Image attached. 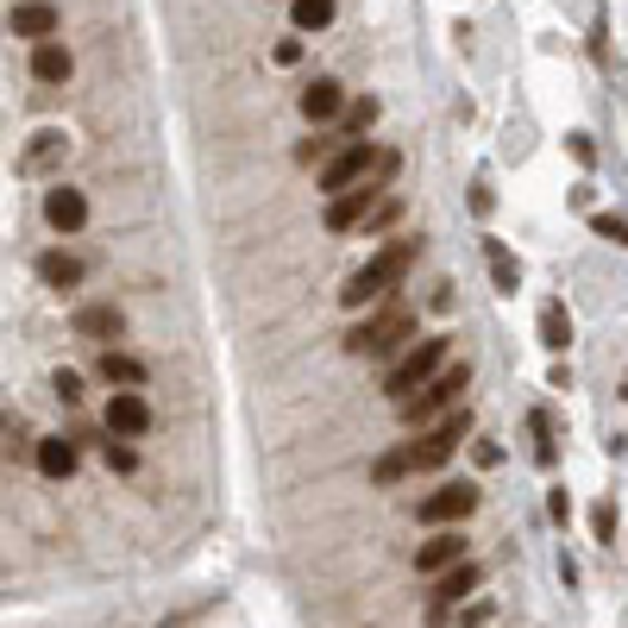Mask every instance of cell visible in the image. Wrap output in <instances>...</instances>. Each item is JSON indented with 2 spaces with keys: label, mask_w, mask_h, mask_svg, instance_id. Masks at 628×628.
Instances as JSON below:
<instances>
[{
  "label": "cell",
  "mask_w": 628,
  "mask_h": 628,
  "mask_svg": "<svg viewBox=\"0 0 628 628\" xmlns=\"http://www.w3.org/2000/svg\"><path fill=\"white\" fill-rule=\"evenodd\" d=\"M415 252H421L415 239H396V245H384V252L365 264V271H353V283L339 290V302H346V308H371V302H384V295H390L402 276H409Z\"/></svg>",
  "instance_id": "6da1fadb"
},
{
  "label": "cell",
  "mask_w": 628,
  "mask_h": 628,
  "mask_svg": "<svg viewBox=\"0 0 628 628\" xmlns=\"http://www.w3.org/2000/svg\"><path fill=\"white\" fill-rule=\"evenodd\" d=\"M409 339H415V308L390 302L384 314L358 321L353 334H346V353H353V358H390L396 346H409Z\"/></svg>",
  "instance_id": "7a4b0ae2"
},
{
  "label": "cell",
  "mask_w": 628,
  "mask_h": 628,
  "mask_svg": "<svg viewBox=\"0 0 628 628\" xmlns=\"http://www.w3.org/2000/svg\"><path fill=\"white\" fill-rule=\"evenodd\" d=\"M465 384H471L465 365H440L428 384H415L409 396H396V409H402V421H409V428H428L440 409H452V402H459V390H465Z\"/></svg>",
  "instance_id": "3957f363"
},
{
  "label": "cell",
  "mask_w": 628,
  "mask_h": 628,
  "mask_svg": "<svg viewBox=\"0 0 628 628\" xmlns=\"http://www.w3.org/2000/svg\"><path fill=\"white\" fill-rule=\"evenodd\" d=\"M465 428H471V415H465V409H452L447 421H433V428L421 433V447H415V440L402 447V452H409V471H440V465L452 459V447L465 440Z\"/></svg>",
  "instance_id": "277c9868"
},
{
  "label": "cell",
  "mask_w": 628,
  "mask_h": 628,
  "mask_svg": "<svg viewBox=\"0 0 628 628\" xmlns=\"http://www.w3.org/2000/svg\"><path fill=\"white\" fill-rule=\"evenodd\" d=\"M440 365H447V339H440V334H433V339H415L409 353H402V365L384 377V390H390V396H409L415 384H428Z\"/></svg>",
  "instance_id": "5b68a950"
},
{
  "label": "cell",
  "mask_w": 628,
  "mask_h": 628,
  "mask_svg": "<svg viewBox=\"0 0 628 628\" xmlns=\"http://www.w3.org/2000/svg\"><path fill=\"white\" fill-rule=\"evenodd\" d=\"M478 510V491L471 484H447V491H433L415 503V522L421 528H447V522H465V515Z\"/></svg>",
  "instance_id": "8992f818"
},
{
  "label": "cell",
  "mask_w": 628,
  "mask_h": 628,
  "mask_svg": "<svg viewBox=\"0 0 628 628\" xmlns=\"http://www.w3.org/2000/svg\"><path fill=\"white\" fill-rule=\"evenodd\" d=\"M371 164H377V151L365 145V138H353L346 151L327 157V170H321V189H327V196H339V189H353V182L371 177Z\"/></svg>",
  "instance_id": "52a82bcc"
},
{
  "label": "cell",
  "mask_w": 628,
  "mask_h": 628,
  "mask_svg": "<svg viewBox=\"0 0 628 628\" xmlns=\"http://www.w3.org/2000/svg\"><path fill=\"white\" fill-rule=\"evenodd\" d=\"M471 590H478V566H471V559H452V566H440V572H433V597H428V616H433V622H440V616H447L452 604H465Z\"/></svg>",
  "instance_id": "ba28073f"
},
{
  "label": "cell",
  "mask_w": 628,
  "mask_h": 628,
  "mask_svg": "<svg viewBox=\"0 0 628 628\" xmlns=\"http://www.w3.org/2000/svg\"><path fill=\"white\" fill-rule=\"evenodd\" d=\"M107 433L114 440H138V433H151V402L138 390H114L107 396Z\"/></svg>",
  "instance_id": "9c48e42d"
},
{
  "label": "cell",
  "mask_w": 628,
  "mask_h": 628,
  "mask_svg": "<svg viewBox=\"0 0 628 628\" xmlns=\"http://www.w3.org/2000/svg\"><path fill=\"white\" fill-rule=\"evenodd\" d=\"M371 208H377V189H371V182H365V189L353 182V189H339V196L327 201V214H321V220H327V233H353V227H365Z\"/></svg>",
  "instance_id": "30bf717a"
},
{
  "label": "cell",
  "mask_w": 628,
  "mask_h": 628,
  "mask_svg": "<svg viewBox=\"0 0 628 628\" xmlns=\"http://www.w3.org/2000/svg\"><path fill=\"white\" fill-rule=\"evenodd\" d=\"M44 220H51L57 233H82V220H88V201H82V189H70V182L44 189Z\"/></svg>",
  "instance_id": "8fae6325"
},
{
  "label": "cell",
  "mask_w": 628,
  "mask_h": 628,
  "mask_svg": "<svg viewBox=\"0 0 628 628\" xmlns=\"http://www.w3.org/2000/svg\"><path fill=\"white\" fill-rule=\"evenodd\" d=\"M13 39H57V7L51 0H20L13 7Z\"/></svg>",
  "instance_id": "7c38bea8"
},
{
  "label": "cell",
  "mask_w": 628,
  "mask_h": 628,
  "mask_svg": "<svg viewBox=\"0 0 628 628\" xmlns=\"http://www.w3.org/2000/svg\"><path fill=\"white\" fill-rule=\"evenodd\" d=\"M452 559H465V534H433V541L415 547V572H421V578H433V572L452 566Z\"/></svg>",
  "instance_id": "4fadbf2b"
},
{
  "label": "cell",
  "mask_w": 628,
  "mask_h": 628,
  "mask_svg": "<svg viewBox=\"0 0 628 628\" xmlns=\"http://www.w3.org/2000/svg\"><path fill=\"white\" fill-rule=\"evenodd\" d=\"M339 107H346V95H339V82H334V76H314L308 88H302V114H308L314 126H327Z\"/></svg>",
  "instance_id": "5bb4252c"
},
{
  "label": "cell",
  "mask_w": 628,
  "mask_h": 628,
  "mask_svg": "<svg viewBox=\"0 0 628 628\" xmlns=\"http://www.w3.org/2000/svg\"><path fill=\"white\" fill-rule=\"evenodd\" d=\"M484 264H491L496 295H515V290H522V264H515V252L503 245V239H484Z\"/></svg>",
  "instance_id": "9a60e30c"
},
{
  "label": "cell",
  "mask_w": 628,
  "mask_h": 628,
  "mask_svg": "<svg viewBox=\"0 0 628 628\" xmlns=\"http://www.w3.org/2000/svg\"><path fill=\"white\" fill-rule=\"evenodd\" d=\"M95 371H101V384H119V390H138V384L151 377V371H145V365H138L133 353H114V346L101 353V365H95Z\"/></svg>",
  "instance_id": "2e32d148"
},
{
  "label": "cell",
  "mask_w": 628,
  "mask_h": 628,
  "mask_svg": "<svg viewBox=\"0 0 628 628\" xmlns=\"http://www.w3.org/2000/svg\"><path fill=\"white\" fill-rule=\"evenodd\" d=\"M70 70H76V57H70L57 39H39V51H32V76L39 82H70Z\"/></svg>",
  "instance_id": "e0dca14e"
},
{
  "label": "cell",
  "mask_w": 628,
  "mask_h": 628,
  "mask_svg": "<svg viewBox=\"0 0 628 628\" xmlns=\"http://www.w3.org/2000/svg\"><path fill=\"white\" fill-rule=\"evenodd\" d=\"M541 346H547V353H566V346H572V314H566V302H547V308H541Z\"/></svg>",
  "instance_id": "ac0fdd59"
},
{
  "label": "cell",
  "mask_w": 628,
  "mask_h": 628,
  "mask_svg": "<svg viewBox=\"0 0 628 628\" xmlns=\"http://www.w3.org/2000/svg\"><path fill=\"white\" fill-rule=\"evenodd\" d=\"M39 276L51 283V290H76V283H82V258H70V252H44V258H39Z\"/></svg>",
  "instance_id": "d6986e66"
},
{
  "label": "cell",
  "mask_w": 628,
  "mask_h": 628,
  "mask_svg": "<svg viewBox=\"0 0 628 628\" xmlns=\"http://www.w3.org/2000/svg\"><path fill=\"white\" fill-rule=\"evenodd\" d=\"M119 327H126V321H119V308H107V302L76 314V334L82 339H119Z\"/></svg>",
  "instance_id": "ffe728a7"
},
{
  "label": "cell",
  "mask_w": 628,
  "mask_h": 628,
  "mask_svg": "<svg viewBox=\"0 0 628 628\" xmlns=\"http://www.w3.org/2000/svg\"><path fill=\"white\" fill-rule=\"evenodd\" d=\"M39 471L44 478H70V471H76V447H70V440H39Z\"/></svg>",
  "instance_id": "44dd1931"
},
{
  "label": "cell",
  "mask_w": 628,
  "mask_h": 628,
  "mask_svg": "<svg viewBox=\"0 0 628 628\" xmlns=\"http://www.w3.org/2000/svg\"><path fill=\"white\" fill-rule=\"evenodd\" d=\"M334 0H295L290 7V20H295V32H321V25H334Z\"/></svg>",
  "instance_id": "7402d4cb"
},
{
  "label": "cell",
  "mask_w": 628,
  "mask_h": 628,
  "mask_svg": "<svg viewBox=\"0 0 628 628\" xmlns=\"http://www.w3.org/2000/svg\"><path fill=\"white\" fill-rule=\"evenodd\" d=\"M371 478H377V484H396V478H409V452H384Z\"/></svg>",
  "instance_id": "603a6c76"
},
{
  "label": "cell",
  "mask_w": 628,
  "mask_h": 628,
  "mask_svg": "<svg viewBox=\"0 0 628 628\" xmlns=\"http://www.w3.org/2000/svg\"><path fill=\"white\" fill-rule=\"evenodd\" d=\"M371 119H377V101H353L346 107V133H371Z\"/></svg>",
  "instance_id": "cb8c5ba5"
},
{
  "label": "cell",
  "mask_w": 628,
  "mask_h": 628,
  "mask_svg": "<svg viewBox=\"0 0 628 628\" xmlns=\"http://www.w3.org/2000/svg\"><path fill=\"white\" fill-rule=\"evenodd\" d=\"M101 452H107V465H114V471H133L138 465V452L126 447V440H114V433H107V447H101Z\"/></svg>",
  "instance_id": "d4e9b609"
},
{
  "label": "cell",
  "mask_w": 628,
  "mask_h": 628,
  "mask_svg": "<svg viewBox=\"0 0 628 628\" xmlns=\"http://www.w3.org/2000/svg\"><path fill=\"white\" fill-rule=\"evenodd\" d=\"M590 233H597V239H609V245H622V233H628V227H622V214H597V220H590Z\"/></svg>",
  "instance_id": "484cf974"
},
{
  "label": "cell",
  "mask_w": 628,
  "mask_h": 628,
  "mask_svg": "<svg viewBox=\"0 0 628 628\" xmlns=\"http://www.w3.org/2000/svg\"><path fill=\"white\" fill-rule=\"evenodd\" d=\"M590 522H597V541H604V547H616V510H609V503H597V515H590Z\"/></svg>",
  "instance_id": "4316f807"
},
{
  "label": "cell",
  "mask_w": 628,
  "mask_h": 628,
  "mask_svg": "<svg viewBox=\"0 0 628 628\" xmlns=\"http://www.w3.org/2000/svg\"><path fill=\"white\" fill-rule=\"evenodd\" d=\"M57 396L76 409V402H82V377H76V371H57Z\"/></svg>",
  "instance_id": "83f0119b"
}]
</instances>
